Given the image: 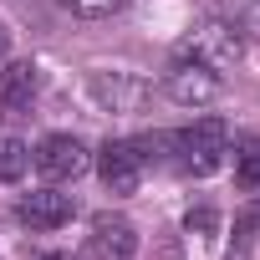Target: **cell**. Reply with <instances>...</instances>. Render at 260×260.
<instances>
[{
	"instance_id": "1",
	"label": "cell",
	"mask_w": 260,
	"mask_h": 260,
	"mask_svg": "<svg viewBox=\"0 0 260 260\" xmlns=\"http://www.w3.org/2000/svg\"><path fill=\"white\" fill-rule=\"evenodd\" d=\"M174 148H179V169L184 174H214L230 153V127L219 117H194L189 127H179L174 133Z\"/></svg>"
},
{
	"instance_id": "2",
	"label": "cell",
	"mask_w": 260,
	"mask_h": 260,
	"mask_svg": "<svg viewBox=\"0 0 260 260\" xmlns=\"http://www.w3.org/2000/svg\"><path fill=\"white\" fill-rule=\"evenodd\" d=\"M31 164H36V174L46 184H72V179L87 174V148L72 133H51V138H41L31 148Z\"/></svg>"
},
{
	"instance_id": "3",
	"label": "cell",
	"mask_w": 260,
	"mask_h": 260,
	"mask_svg": "<svg viewBox=\"0 0 260 260\" xmlns=\"http://www.w3.org/2000/svg\"><path fill=\"white\" fill-rule=\"evenodd\" d=\"M97 174H102L107 194H138V184H143V148L127 143V138L102 143V153H97Z\"/></svg>"
},
{
	"instance_id": "4",
	"label": "cell",
	"mask_w": 260,
	"mask_h": 260,
	"mask_svg": "<svg viewBox=\"0 0 260 260\" xmlns=\"http://www.w3.org/2000/svg\"><path fill=\"white\" fill-rule=\"evenodd\" d=\"M174 56H184V61H199V67H209V72H224L235 56H240V36H235V26H204V31H194Z\"/></svg>"
},
{
	"instance_id": "5",
	"label": "cell",
	"mask_w": 260,
	"mask_h": 260,
	"mask_svg": "<svg viewBox=\"0 0 260 260\" xmlns=\"http://www.w3.org/2000/svg\"><path fill=\"white\" fill-rule=\"evenodd\" d=\"M169 97H174V102H184V107H204V102H214V97H219V72H209V67H199V61L174 56Z\"/></svg>"
},
{
	"instance_id": "6",
	"label": "cell",
	"mask_w": 260,
	"mask_h": 260,
	"mask_svg": "<svg viewBox=\"0 0 260 260\" xmlns=\"http://www.w3.org/2000/svg\"><path fill=\"white\" fill-rule=\"evenodd\" d=\"M16 219L31 224V230H61L72 219V194H56V189H36L16 204Z\"/></svg>"
},
{
	"instance_id": "7",
	"label": "cell",
	"mask_w": 260,
	"mask_h": 260,
	"mask_svg": "<svg viewBox=\"0 0 260 260\" xmlns=\"http://www.w3.org/2000/svg\"><path fill=\"white\" fill-rule=\"evenodd\" d=\"M92 245L102 255H112V260H127V255H138V230L122 214H97L92 219Z\"/></svg>"
},
{
	"instance_id": "8",
	"label": "cell",
	"mask_w": 260,
	"mask_h": 260,
	"mask_svg": "<svg viewBox=\"0 0 260 260\" xmlns=\"http://www.w3.org/2000/svg\"><path fill=\"white\" fill-rule=\"evenodd\" d=\"M36 97V67L31 61H11L0 67V112H21Z\"/></svg>"
},
{
	"instance_id": "9",
	"label": "cell",
	"mask_w": 260,
	"mask_h": 260,
	"mask_svg": "<svg viewBox=\"0 0 260 260\" xmlns=\"http://www.w3.org/2000/svg\"><path fill=\"white\" fill-rule=\"evenodd\" d=\"M235 189L240 194H260V138H240L235 143Z\"/></svg>"
},
{
	"instance_id": "10",
	"label": "cell",
	"mask_w": 260,
	"mask_h": 260,
	"mask_svg": "<svg viewBox=\"0 0 260 260\" xmlns=\"http://www.w3.org/2000/svg\"><path fill=\"white\" fill-rule=\"evenodd\" d=\"M31 169V148L21 138H0V184H16Z\"/></svg>"
},
{
	"instance_id": "11",
	"label": "cell",
	"mask_w": 260,
	"mask_h": 260,
	"mask_svg": "<svg viewBox=\"0 0 260 260\" xmlns=\"http://www.w3.org/2000/svg\"><path fill=\"white\" fill-rule=\"evenodd\" d=\"M67 6H72L77 16H107V11L122 6V0H67Z\"/></svg>"
},
{
	"instance_id": "12",
	"label": "cell",
	"mask_w": 260,
	"mask_h": 260,
	"mask_svg": "<svg viewBox=\"0 0 260 260\" xmlns=\"http://www.w3.org/2000/svg\"><path fill=\"white\" fill-rule=\"evenodd\" d=\"M184 224H189V235H194V230H199V235H209V230H214V209H199V214H189Z\"/></svg>"
},
{
	"instance_id": "13",
	"label": "cell",
	"mask_w": 260,
	"mask_h": 260,
	"mask_svg": "<svg viewBox=\"0 0 260 260\" xmlns=\"http://www.w3.org/2000/svg\"><path fill=\"white\" fill-rule=\"evenodd\" d=\"M245 26H250V31H260V0H250V11H245Z\"/></svg>"
},
{
	"instance_id": "14",
	"label": "cell",
	"mask_w": 260,
	"mask_h": 260,
	"mask_svg": "<svg viewBox=\"0 0 260 260\" xmlns=\"http://www.w3.org/2000/svg\"><path fill=\"white\" fill-rule=\"evenodd\" d=\"M6 46H11V41H6V26H0V56H6Z\"/></svg>"
},
{
	"instance_id": "15",
	"label": "cell",
	"mask_w": 260,
	"mask_h": 260,
	"mask_svg": "<svg viewBox=\"0 0 260 260\" xmlns=\"http://www.w3.org/2000/svg\"><path fill=\"white\" fill-rule=\"evenodd\" d=\"M36 260H67V255H36Z\"/></svg>"
}]
</instances>
